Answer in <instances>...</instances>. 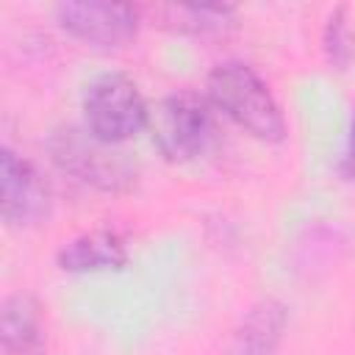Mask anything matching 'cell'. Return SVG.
Instances as JSON below:
<instances>
[{"label": "cell", "instance_id": "cell-1", "mask_svg": "<svg viewBox=\"0 0 355 355\" xmlns=\"http://www.w3.org/2000/svg\"><path fill=\"white\" fill-rule=\"evenodd\" d=\"M205 89H208V103L247 133L263 141L283 139L286 125L280 105L275 103L269 86L252 67L241 61H225L211 69Z\"/></svg>", "mask_w": 355, "mask_h": 355}, {"label": "cell", "instance_id": "cell-2", "mask_svg": "<svg viewBox=\"0 0 355 355\" xmlns=\"http://www.w3.org/2000/svg\"><path fill=\"white\" fill-rule=\"evenodd\" d=\"M55 166L86 186L103 191H125L136 183V164L116 147L83 128H58L47 139Z\"/></svg>", "mask_w": 355, "mask_h": 355}, {"label": "cell", "instance_id": "cell-3", "mask_svg": "<svg viewBox=\"0 0 355 355\" xmlns=\"http://www.w3.org/2000/svg\"><path fill=\"white\" fill-rule=\"evenodd\" d=\"M147 128L153 144L169 161H191L202 155L216 133L211 103L194 92H175L150 108Z\"/></svg>", "mask_w": 355, "mask_h": 355}, {"label": "cell", "instance_id": "cell-4", "mask_svg": "<svg viewBox=\"0 0 355 355\" xmlns=\"http://www.w3.org/2000/svg\"><path fill=\"white\" fill-rule=\"evenodd\" d=\"M150 108L133 78L122 72H105L94 78L83 94V119L86 128L108 141L122 144L147 128Z\"/></svg>", "mask_w": 355, "mask_h": 355}, {"label": "cell", "instance_id": "cell-5", "mask_svg": "<svg viewBox=\"0 0 355 355\" xmlns=\"http://www.w3.org/2000/svg\"><path fill=\"white\" fill-rule=\"evenodd\" d=\"M53 191L44 175L11 147L0 150V214L14 227H28L50 214Z\"/></svg>", "mask_w": 355, "mask_h": 355}, {"label": "cell", "instance_id": "cell-6", "mask_svg": "<svg viewBox=\"0 0 355 355\" xmlns=\"http://www.w3.org/2000/svg\"><path fill=\"white\" fill-rule=\"evenodd\" d=\"M55 17L64 31L97 47H119L130 42L139 28L136 8L125 3L69 0L55 8Z\"/></svg>", "mask_w": 355, "mask_h": 355}, {"label": "cell", "instance_id": "cell-7", "mask_svg": "<svg viewBox=\"0 0 355 355\" xmlns=\"http://www.w3.org/2000/svg\"><path fill=\"white\" fill-rule=\"evenodd\" d=\"M286 305L277 300H258L239 322L227 355H275L286 333Z\"/></svg>", "mask_w": 355, "mask_h": 355}, {"label": "cell", "instance_id": "cell-8", "mask_svg": "<svg viewBox=\"0 0 355 355\" xmlns=\"http://www.w3.org/2000/svg\"><path fill=\"white\" fill-rule=\"evenodd\" d=\"M0 347L3 355H44V322L33 297L14 294L3 302Z\"/></svg>", "mask_w": 355, "mask_h": 355}, {"label": "cell", "instance_id": "cell-9", "mask_svg": "<svg viewBox=\"0 0 355 355\" xmlns=\"http://www.w3.org/2000/svg\"><path fill=\"white\" fill-rule=\"evenodd\" d=\"M128 261L125 241L114 230H89L75 236L58 252V266L64 272H103L119 269Z\"/></svg>", "mask_w": 355, "mask_h": 355}, {"label": "cell", "instance_id": "cell-10", "mask_svg": "<svg viewBox=\"0 0 355 355\" xmlns=\"http://www.w3.org/2000/svg\"><path fill=\"white\" fill-rule=\"evenodd\" d=\"M164 19L189 33H214L230 25L233 8L230 6H164Z\"/></svg>", "mask_w": 355, "mask_h": 355}, {"label": "cell", "instance_id": "cell-11", "mask_svg": "<svg viewBox=\"0 0 355 355\" xmlns=\"http://www.w3.org/2000/svg\"><path fill=\"white\" fill-rule=\"evenodd\" d=\"M324 53H327V61L338 69H344L352 58V31H349V22H347V8L338 6L330 11L327 17V25H324Z\"/></svg>", "mask_w": 355, "mask_h": 355}, {"label": "cell", "instance_id": "cell-12", "mask_svg": "<svg viewBox=\"0 0 355 355\" xmlns=\"http://www.w3.org/2000/svg\"><path fill=\"white\" fill-rule=\"evenodd\" d=\"M338 172H341L344 180H355V116L349 122V136H347V144H344V153H341Z\"/></svg>", "mask_w": 355, "mask_h": 355}]
</instances>
